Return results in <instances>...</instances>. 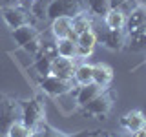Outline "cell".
<instances>
[{
	"instance_id": "4fadbf2b",
	"label": "cell",
	"mask_w": 146,
	"mask_h": 137,
	"mask_svg": "<svg viewBox=\"0 0 146 137\" xmlns=\"http://www.w3.org/2000/svg\"><path fill=\"white\" fill-rule=\"evenodd\" d=\"M75 59H64V57H57L51 62V75L60 77V79H73L75 73Z\"/></svg>"
},
{
	"instance_id": "2e32d148",
	"label": "cell",
	"mask_w": 146,
	"mask_h": 137,
	"mask_svg": "<svg viewBox=\"0 0 146 137\" xmlns=\"http://www.w3.org/2000/svg\"><path fill=\"white\" fill-rule=\"evenodd\" d=\"M106 88H102V86L95 84V82H90V84H84L80 86L79 91H77V102L80 104V106H84V104H88L91 99H95L99 93H102V91Z\"/></svg>"
},
{
	"instance_id": "52a82bcc",
	"label": "cell",
	"mask_w": 146,
	"mask_h": 137,
	"mask_svg": "<svg viewBox=\"0 0 146 137\" xmlns=\"http://www.w3.org/2000/svg\"><path fill=\"white\" fill-rule=\"evenodd\" d=\"M97 40H100L108 49L111 51H121L126 44V31L124 29H104L97 33Z\"/></svg>"
},
{
	"instance_id": "f1b7e54d",
	"label": "cell",
	"mask_w": 146,
	"mask_h": 137,
	"mask_svg": "<svg viewBox=\"0 0 146 137\" xmlns=\"http://www.w3.org/2000/svg\"><path fill=\"white\" fill-rule=\"evenodd\" d=\"M18 0H0V11H2L4 7H9V6H17Z\"/></svg>"
},
{
	"instance_id": "1f68e13d",
	"label": "cell",
	"mask_w": 146,
	"mask_h": 137,
	"mask_svg": "<svg viewBox=\"0 0 146 137\" xmlns=\"http://www.w3.org/2000/svg\"><path fill=\"white\" fill-rule=\"evenodd\" d=\"M31 2H33V0H31Z\"/></svg>"
},
{
	"instance_id": "5bb4252c",
	"label": "cell",
	"mask_w": 146,
	"mask_h": 137,
	"mask_svg": "<svg viewBox=\"0 0 146 137\" xmlns=\"http://www.w3.org/2000/svg\"><path fill=\"white\" fill-rule=\"evenodd\" d=\"M146 26V6L139 4L130 15H126V24H124V31L126 33H131L135 29H141V27Z\"/></svg>"
},
{
	"instance_id": "44dd1931",
	"label": "cell",
	"mask_w": 146,
	"mask_h": 137,
	"mask_svg": "<svg viewBox=\"0 0 146 137\" xmlns=\"http://www.w3.org/2000/svg\"><path fill=\"white\" fill-rule=\"evenodd\" d=\"M86 6H88V11L91 15H97V17H104L111 9L110 0H86Z\"/></svg>"
},
{
	"instance_id": "7c38bea8",
	"label": "cell",
	"mask_w": 146,
	"mask_h": 137,
	"mask_svg": "<svg viewBox=\"0 0 146 137\" xmlns=\"http://www.w3.org/2000/svg\"><path fill=\"white\" fill-rule=\"evenodd\" d=\"M124 49L131 53H146V26L131 31V33H126Z\"/></svg>"
},
{
	"instance_id": "7a4b0ae2",
	"label": "cell",
	"mask_w": 146,
	"mask_h": 137,
	"mask_svg": "<svg viewBox=\"0 0 146 137\" xmlns=\"http://www.w3.org/2000/svg\"><path fill=\"white\" fill-rule=\"evenodd\" d=\"M22 106V115H20V121L24 122L26 126H29L31 130L38 128L42 124L44 117H46V108H44V102L40 97H33V99H27L20 104Z\"/></svg>"
},
{
	"instance_id": "83f0119b",
	"label": "cell",
	"mask_w": 146,
	"mask_h": 137,
	"mask_svg": "<svg viewBox=\"0 0 146 137\" xmlns=\"http://www.w3.org/2000/svg\"><path fill=\"white\" fill-rule=\"evenodd\" d=\"M40 48H42V39H35V40H31L27 46H24V49L27 53H31V55H38V51H40Z\"/></svg>"
},
{
	"instance_id": "8992f818",
	"label": "cell",
	"mask_w": 146,
	"mask_h": 137,
	"mask_svg": "<svg viewBox=\"0 0 146 137\" xmlns=\"http://www.w3.org/2000/svg\"><path fill=\"white\" fill-rule=\"evenodd\" d=\"M2 18L7 24V27L17 29V27L24 26V24H31V13L27 9L20 7V6H9L2 9Z\"/></svg>"
},
{
	"instance_id": "d6986e66",
	"label": "cell",
	"mask_w": 146,
	"mask_h": 137,
	"mask_svg": "<svg viewBox=\"0 0 146 137\" xmlns=\"http://www.w3.org/2000/svg\"><path fill=\"white\" fill-rule=\"evenodd\" d=\"M55 42H57L58 57L77 59V42L73 39H55Z\"/></svg>"
},
{
	"instance_id": "cb8c5ba5",
	"label": "cell",
	"mask_w": 146,
	"mask_h": 137,
	"mask_svg": "<svg viewBox=\"0 0 146 137\" xmlns=\"http://www.w3.org/2000/svg\"><path fill=\"white\" fill-rule=\"evenodd\" d=\"M139 4H141L139 0H110L111 9H119V11H122L124 15H130Z\"/></svg>"
},
{
	"instance_id": "484cf974",
	"label": "cell",
	"mask_w": 146,
	"mask_h": 137,
	"mask_svg": "<svg viewBox=\"0 0 146 137\" xmlns=\"http://www.w3.org/2000/svg\"><path fill=\"white\" fill-rule=\"evenodd\" d=\"M38 55H40V57L49 59V61L57 59V57H58V51H57V42H44V40H42V48H40Z\"/></svg>"
},
{
	"instance_id": "4dcf8cb0",
	"label": "cell",
	"mask_w": 146,
	"mask_h": 137,
	"mask_svg": "<svg viewBox=\"0 0 146 137\" xmlns=\"http://www.w3.org/2000/svg\"><path fill=\"white\" fill-rule=\"evenodd\" d=\"M106 137H115V135H113V134H106Z\"/></svg>"
},
{
	"instance_id": "ffe728a7",
	"label": "cell",
	"mask_w": 146,
	"mask_h": 137,
	"mask_svg": "<svg viewBox=\"0 0 146 137\" xmlns=\"http://www.w3.org/2000/svg\"><path fill=\"white\" fill-rule=\"evenodd\" d=\"M91 17H90V11H84L80 15L73 17V33L75 35H80L84 31H90L91 29Z\"/></svg>"
},
{
	"instance_id": "5b68a950",
	"label": "cell",
	"mask_w": 146,
	"mask_h": 137,
	"mask_svg": "<svg viewBox=\"0 0 146 137\" xmlns=\"http://www.w3.org/2000/svg\"><path fill=\"white\" fill-rule=\"evenodd\" d=\"M111 106H113V93L110 91L108 88L102 91V93H99L95 99H91L88 104H84V112L90 113V115L93 117H106L110 112H111Z\"/></svg>"
},
{
	"instance_id": "ac0fdd59",
	"label": "cell",
	"mask_w": 146,
	"mask_h": 137,
	"mask_svg": "<svg viewBox=\"0 0 146 137\" xmlns=\"http://www.w3.org/2000/svg\"><path fill=\"white\" fill-rule=\"evenodd\" d=\"M104 24L108 29H124L126 24V15L119 9H110L104 15Z\"/></svg>"
},
{
	"instance_id": "f546056e",
	"label": "cell",
	"mask_w": 146,
	"mask_h": 137,
	"mask_svg": "<svg viewBox=\"0 0 146 137\" xmlns=\"http://www.w3.org/2000/svg\"><path fill=\"white\" fill-rule=\"evenodd\" d=\"M130 137H146V128H141V130H137V132H131Z\"/></svg>"
},
{
	"instance_id": "30bf717a",
	"label": "cell",
	"mask_w": 146,
	"mask_h": 137,
	"mask_svg": "<svg viewBox=\"0 0 146 137\" xmlns=\"http://www.w3.org/2000/svg\"><path fill=\"white\" fill-rule=\"evenodd\" d=\"M119 124L131 134V132H137L141 128H146V115L141 110H130L119 119Z\"/></svg>"
},
{
	"instance_id": "d4e9b609",
	"label": "cell",
	"mask_w": 146,
	"mask_h": 137,
	"mask_svg": "<svg viewBox=\"0 0 146 137\" xmlns=\"http://www.w3.org/2000/svg\"><path fill=\"white\" fill-rule=\"evenodd\" d=\"M51 62H53V61H49V59L36 55V61H35V70L38 71L42 77H46V75H51Z\"/></svg>"
},
{
	"instance_id": "7402d4cb",
	"label": "cell",
	"mask_w": 146,
	"mask_h": 137,
	"mask_svg": "<svg viewBox=\"0 0 146 137\" xmlns=\"http://www.w3.org/2000/svg\"><path fill=\"white\" fill-rule=\"evenodd\" d=\"M35 130H31L29 126H26L22 121H15L11 126H9V130L6 132L7 137H31L33 135Z\"/></svg>"
},
{
	"instance_id": "3957f363",
	"label": "cell",
	"mask_w": 146,
	"mask_h": 137,
	"mask_svg": "<svg viewBox=\"0 0 146 137\" xmlns=\"http://www.w3.org/2000/svg\"><path fill=\"white\" fill-rule=\"evenodd\" d=\"M22 115V106L18 100L13 97H0V135H6V132L9 130V126L15 121H20Z\"/></svg>"
},
{
	"instance_id": "e0dca14e",
	"label": "cell",
	"mask_w": 146,
	"mask_h": 137,
	"mask_svg": "<svg viewBox=\"0 0 146 137\" xmlns=\"http://www.w3.org/2000/svg\"><path fill=\"white\" fill-rule=\"evenodd\" d=\"M73 80L79 86L93 82V64H88V62L79 64V66L75 68V73H73Z\"/></svg>"
},
{
	"instance_id": "4316f807",
	"label": "cell",
	"mask_w": 146,
	"mask_h": 137,
	"mask_svg": "<svg viewBox=\"0 0 146 137\" xmlns=\"http://www.w3.org/2000/svg\"><path fill=\"white\" fill-rule=\"evenodd\" d=\"M31 137H64V135L58 134V132L53 130V128L46 126V124H40L38 128H35V132H33Z\"/></svg>"
},
{
	"instance_id": "9a60e30c",
	"label": "cell",
	"mask_w": 146,
	"mask_h": 137,
	"mask_svg": "<svg viewBox=\"0 0 146 137\" xmlns=\"http://www.w3.org/2000/svg\"><path fill=\"white\" fill-rule=\"evenodd\" d=\"M113 80V70L108 66V64H93V82L102 88H108Z\"/></svg>"
},
{
	"instance_id": "603a6c76",
	"label": "cell",
	"mask_w": 146,
	"mask_h": 137,
	"mask_svg": "<svg viewBox=\"0 0 146 137\" xmlns=\"http://www.w3.org/2000/svg\"><path fill=\"white\" fill-rule=\"evenodd\" d=\"M48 6L49 0H33L31 2V15L36 20H46L48 18Z\"/></svg>"
},
{
	"instance_id": "277c9868",
	"label": "cell",
	"mask_w": 146,
	"mask_h": 137,
	"mask_svg": "<svg viewBox=\"0 0 146 137\" xmlns=\"http://www.w3.org/2000/svg\"><path fill=\"white\" fill-rule=\"evenodd\" d=\"M73 84H75L73 79H60V77H55V75H46L38 82V86L42 88L44 93L51 95V97H62V95L70 93Z\"/></svg>"
},
{
	"instance_id": "6da1fadb",
	"label": "cell",
	"mask_w": 146,
	"mask_h": 137,
	"mask_svg": "<svg viewBox=\"0 0 146 137\" xmlns=\"http://www.w3.org/2000/svg\"><path fill=\"white\" fill-rule=\"evenodd\" d=\"M88 11L86 0H49L48 6V18H57V17H77L80 13Z\"/></svg>"
},
{
	"instance_id": "8fae6325",
	"label": "cell",
	"mask_w": 146,
	"mask_h": 137,
	"mask_svg": "<svg viewBox=\"0 0 146 137\" xmlns=\"http://www.w3.org/2000/svg\"><path fill=\"white\" fill-rule=\"evenodd\" d=\"M11 37H13V40H15V44L18 46V48H24V46H27L31 40L38 39L40 31L36 29L35 24H24V26L17 27V29H13Z\"/></svg>"
},
{
	"instance_id": "ba28073f",
	"label": "cell",
	"mask_w": 146,
	"mask_h": 137,
	"mask_svg": "<svg viewBox=\"0 0 146 137\" xmlns=\"http://www.w3.org/2000/svg\"><path fill=\"white\" fill-rule=\"evenodd\" d=\"M75 42H77V59H86V57H90V55L93 53L95 46H97V42H99L97 33H95L93 29L84 31V33L77 35Z\"/></svg>"
},
{
	"instance_id": "9c48e42d",
	"label": "cell",
	"mask_w": 146,
	"mask_h": 137,
	"mask_svg": "<svg viewBox=\"0 0 146 137\" xmlns=\"http://www.w3.org/2000/svg\"><path fill=\"white\" fill-rule=\"evenodd\" d=\"M51 35L55 39H77L73 33V18L70 17H57L51 20Z\"/></svg>"
}]
</instances>
